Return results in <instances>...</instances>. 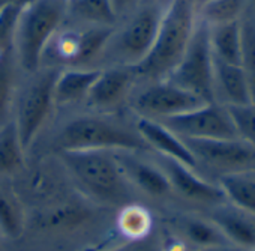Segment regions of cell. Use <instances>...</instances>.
I'll use <instances>...</instances> for the list:
<instances>
[{"label":"cell","instance_id":"1","mask_svg":"<svg viewBox=\"0 0 255 251\" xmlns=\"http://www.w3.org/2000/svg\"><path fill=\"white\" fill-rule=\"evenodd\" d=\"M53 149L72 151H149L132 122L119 116L92 111L72 113L60 122L53 139Z\"/></svg>","mask_w":255,"mask_h":251},{"label":"cell","instance_id":"2","mask_svg":"<svg viewBox=\"0 0 255 251\" xmlns=\"http://www.w3.org/2000/svg\"><path fill=\"white\" fill-rule=\"evenodd\" d=\"M59 163L78 193L101 206L122 208L134 202V188L126 181L114 151L59 152Z\"/></svg>","mask_w":255,"mask_h":251},{"label":"cell","instance_id":"3","mask_svg":"<svg viewBox=\"0 0 255 251\" xmlns=\"http://www.w3.org/2000/svg\"><path fill=\"white\" fill-rule=\"evenodd\" d=\"M167 5L158 0L143 2L117 20L102 50L98 68H135L150 53Z\"/></svg>","mask_w":255,"mask_h":251},{"label":"cell","instance_id":"4","mask_svg":"<svg viewBox=\"0 0 255 251\" xmlns=\"http://www.w3.org/2000/svg\"><path fill=\"white\" fill-rule=\"evenodd\" d=\"M195 24V0H170L150 53L134 68L137 83L165 80L180 62Z\"/></svg>","mask_w":255,"mask_h":251},{"label":"cell","instance_id":"5","mask_svg":"<svg viewBox=\"0 0 255 251\" xmlns=\"http://www.w3.org/2000/svg\"><path fill=\"white\" fill-rule=\"evenodd\" d=\"M59 71L39 66L30 74H21L18 81L9 119H12L27 154L56 111L54 83Z\"/></svg>","mask_w":255,"mask_h":251},{"label":"cell","instance_id":"6","mask_svg":"<svg viewBox=\"0 0 255 251\" xmlns=\"http://www.w3.org/2000/svg\"><path fill=\"white\" fill-rule=\"evenodd\" d=\"M65 18V0H30L21 6L12 47L21 74H30L41 66L42 54Z\"/></svg>","mask_w":255,"mask_h":251},{"label":"cell","instance_id":"7","mask_svg":"<svg viewBox=\"0 0 255 251\" xmlns=\"http://www.w3.org/2000/svg\"><path fill=\"white\" fill-rule=\"evenodd\" d=\"M113 26H95L65 18L50 39L41 66L56 69H99L98 63Z\"/></svg>","mask_w":255,"mask_h":251},{"label":"cell","instance_id":"8","mask_svg":"<svg viewBox=\"0 0 255 251\" xmlns=\"http://www.w3.org/2000/svg\"><path fill=\"white\" fill-rule=\"evenodd\" d=\"M207 104L168 80L137 83L128 101V111L134 117L165 120Z\"/></svg>","mask_w":255,"mask_h":251},{"label":"cell","instance_id":"9","mask_svg":"<svg viewBox=\"0 0 255 251\" xmlns=\"http://www.w3.org/2000/svg\"><path fill=\"white\" fill-rule=\"evenodd\" d=\"M165 80L206 102H213V54L209 29L198 18L180 62Z\"/></svg>","mask_w":255,"mask_h":251},{"label":"cell","instance_id":"10","mask_svg":"<svg viewBox=\"0 0 255 251\" xmlns=\"http://www.w3.org/2000/svg\"><path fill=\"white\" fill-rule=\"evenodd\" d=\"M182 140L195 160L197 172L210 181L216 182L224 175L255 169V148L240 139Z\"/></svg>","mask_w":255,"mask_h":251},{"label":"cell","instance_id":"11","mask_svg":"<svg viewBox=\"0 0 255 251\" xmlns=\"http://www.w3.org/2000/svg\"><path fill=\"white\" fill-rule=\"evenodd\" d=\"M162 125L180 139L192 140H227L239 139L227 107L207 102L191 111L161 120Z\"/></svg>","mask_w":255,"mask_h":251},{"label":"cell","instance_id":"12","mask_svg":"<svg viewBox=\"0 0 255 251\" xmlns=\"http://www.w3.org/2000/svg\"><path fill=\"white\" fill-rule=\"evenodd\" d=\"M137 84L134 68L111 66L99 69L84 101L86 111L119 116L128 110V101Z\"/></svg>","mask_w":255,"mask_h":251},{"label":"cell","instance_id":"13","mask_svg":"<svg viewBox=\"0 0 255 251\" xmlns=\"http://www.w3.org/2000/svg\"><path fill=\"white\" fill-rule=\"evenodd\" d=\"M152 155L165 173L173 196H177L185 202L200 205L206 208V211L225 202V196L219 188L218 182L204 178L195 169H191L179 161L156 154Z\"/></svg>","mask_w":255,"mask_h":251},{"label":"cell","instance_id":"14","mask_svg":"<svg viewBox=\"0 0 255 251\" xmlns=\"http://www.w3.org/2000/svg\"><path fill=\"white\" fill-rule=\"evenodd\" d=\"M114 157L134 191L158 200L173 196L165 173L149 151H114Z\"/></svg>","mask_w":255,"mask_h":251},{"label":"cell","instance_id":"15","mask_svg":"<svg viewBox=\"0 0 255 251\" xmlns=\"http://www.w3.org/2000/svg\"><path fill=\"white\" fill-rule=\"evenodd\" d=\"M134 123L149 152L179 161L197 170L195 160L191 151L188 149V146L185 145V142L171 130H168L165 125H162L158 120L141 119V117H134Z\"/></svg>","mask_w":255,"mask_h":251},{"label":"cell","instance_id":"16","mask_svg":"<svg viewBox=\"0 0 255 251\" xmlns=\"http://www.w3.org/2000/svg\"><path fill=\"white\" fill-rule=\"evenodd\" d=\"M206 215L218 226L230 244L246 251L255 250V214L224 202L207 209Z\"/></svg>","mask_w":255,"mask_h":251},{"label":"cell","instance_id":"17","mask_svg":"<svg viewBox=\"0 0 255 251\" xmlns=\"http://www.w3.org/2000/svg\"><path fill=\"white\" fill-rule=\"evenodd\" d=\"M213 102L224 107L251 104L249 84L242 65H230L213 57Z\"/></svg>","mask_w":255,"mask_h":251},{"label":"cell","instance_id":"18","mask_svg":"<svg viewBox=\"0 0 255 251\" xmlns=\"http://www.w3.org/2000/svg\"><path fill=\"white\" fill-rule=\"evenodd\" d=\"M171 224V233H174L180 241H183L191 250L230 244L222 235V232L218 229V226L206 214H179L174 215Z\"/></svg>","mask_w":255,"mask_h":251},{"label":"cell","instance_id":"19","mask_svg":"<svg viewBox=\"0 0 255 251\" xmlns=\"http://www.w3.org/2000/svg\"><path fill=\"white\" fill-rule=\"evenodd\" d=\"M98 74L99 69H60L54 83L56 110H66L84 105V101Z\"/></svg>","mask_w":255,"mask_h":251},{"label":"cell","instance_id":"20","mask_svg":"<svg viewBox=\"0 0 255 251\" xmlns=\"http://www.w3.org/2000/svg\"><path fill=\"white\" fill-rule=\"evenodd\" d=\"M27 164L24 149L12 119L0 125V178L20 175Z\"/></svg>","mask_w":255,"mask_h":251},{"label":"cell","instance_id":"21","mask_svg":"<svg viewBox=\"0 0 255 251\" xmlns=\"http://www.w3.org/2000/svg\"><path fill=\"white\" fill-rule=\"evenodd\" d=\"M242 23L207 27L210 50L216 60L230 65H242Z\"/></svg>","mask_w":255,"mask_h":251},{"label":"cell","instance_id":"22","mask_svg":"<svg viewBox=\"0 0 255 251\" xmlns=\"http://www.w3.org/2000/svg\"><path fill=\"white\" fill-rule=\"evenodd\" d=\"M116 226L125 241H143L152 236L153 215L141 203L131 202L119 208Z\"/></svg>","mask_w":255,"mask_h":251},{"label":"cell","instance_id":"23","mask_svg":"<svg viewBox=\"0 0 255 251\" xmlns=\"http://www.w3.org/2000/svg\"><path fill=\"white\" fill-rule=\"evenodd\" d=\"M216 182L225 196V202L255 214V169L224 175Z\"/></svg>","mask_w":255,"mask_h":251},{"label":"cell","instance_id":"24","mask_svg":"<svg viewBox=\"0 0 255 251\" xmlns=\"http://www.w3.org/2000/svg\"><path fill=\"white\" fill-rule=\"evenodd\" d=\"M26 211L15 191L0 184V235L3 239H18L26 230Z\"/></svg>","mask_w":255,"mask_h":251},{"label":"cell","instance_id":"25","mask_svg":"<svg viewBox=\"0 0 255 251\" xmlns=\"http://www.w3.org/2000/svg\"><path fill=\"white\" fill-rule=\"evenodd\" d=\"M249 8L248 0H204L197 8V18L207 27L242 23Z\"/></svg>","mask_w":255,"mask_h":251},{"label":"cell","instance_id":"26","mask_svg":"<svg viewBox=\"0 0 255 251\" xmlns=\"http://www.w3.org/2000/svg\"><path fill=\"white\" fill-rule=\"evenodd\" d=\"M66 17L95 26L116 24L111 0H71L66 3Z\"/></svg>","mask_w":255,"mask_h":251},{"label":"cell","instance_id":"27","mask_svg":"<svg viewBox=\"0 0 255 251\" xmlns=\"http://www.w3.org/2000/svg\"><path fill=\"white\" fill-rule=\"evenodd\" d=\"M21 78V71L14 51L0 53V125L11 117L14 95Z\"/></svg>","mask_w":255,"mask_h":251},{"label":"cell","instance_id":"28","mask_svg":"<svg viewBox=\"0 0 255 251\" xmlns=\"http://www.w3.org/2000/svg\"><path fill=\"white\" fill-rule=\"evenodd\" d=\"M242 68L249 84L251 104L255 105V24L254 20L242 23Z\"/></svg>","mask_w":255,"mask_h":251},{"label":"cell","instance_id":"29","mask_svg":"<svg viewBox=\"0 0 255 251\" xmlns=\"http://www.w3.org/2000/svg\"><path fill=\"white\" fill-rule=\"evenodd\" d=\"M233 119L237 137L255 148V105L227 107Z\"/></svg>","mask_w":255,"mask_h":251},{"label":"cell","instance_id":"30","mask_svg":"<svg viewBox=\"0 0 255 251\" xmlns=\"http://www.w3.org/2000/svg\"><path fill=\"white\" fill-rule=\"evenodd\" d=\"M20 3L9 2L2 11H0V53L12 51L14 47V35L17 27V20L21 11Z\"/></svg>","mask_w":255,"mask_h":251},{"label":"cell","instance_id":"31","mask_svg":"<svg viewBox=\"0 0 255 251\" xmlns=\"http://www.w3.org/2000/svg\"><path fill=\"white\" fill-rule=\"evenodd\" d=\"M98 251H161V241L150 236L143 241H125L120 245H114Z\"/></svg>","mask_w":255,"mask_h":251},{"label":"cell","instance_id":"32","mask_svg":"<svg viewBox=\"0 0 255 251\" xmlns=\"http://www.w3.org/2000/svg\"><path fill=\"white\" fill-rule=\"evenodd\" d=\"M143 0H111V6L116 15V21L132 12Z\"/></svg>","mask_w":255,"mask_h":251},{"label":"cell","instance_id":"33","mask_svg":"<svg viewBox=\"0 0 255 251\" xmlns=\"http://www.w3.org/2000/svg\"><path fill=\"white\" fill-rule=\"evenodd\" d=\"M192 251H246L240 247H236L233 244H222V245H213L207 248H200V250H192Z\"/></svg>","mask_w":255,"mask_h":251},{"label":"cell","instance_id":"34","mask_svg":"<svg viewBox=\"0 0 255 251\" xmlns=\"http://www.w3.org/2000/svg\"><path fill=\"white\" fill-rule=\"evenodd\" d=\"M9 2H12V0H0V11H2V9H3Z\"/></svg>","mask_w":255,"mask_h":251},{"label":"cell","instance_id":"35","mask_svg":"<svg viewBox=\"0 0 255 251\" xmlns=\"http://www.w3.org/2000/svg\"><path fill=\"white\" fill-rule=\"evenodd\" d=\"M12 2H15V3H20V5H24V3L30 2V0H12Z\"/></svg>","mask_w":255,"mask_h":251},{"label":"cell","instance_id":"36","mask_svg":"<svg viewBox=\"0 0 255 251\" xmlns=\"http://www.w3.org/2000/svg\"><path fill=\"white\" fill-rule=\"evenodd\" d=\"M0 251H3V238L0 235Z\"/></svg>","mask_w":255,"mask_h":251},{"label":"cell","instance_id":"37","mask_svg":"<svg viewBox=\"0 0 255 251\" xmlns=\"http://www.w3.org/2000/svg\"><path fill=\"white\" fill-rule=\"evenodd\" d=\"M158 2H161V3H164V5H168V3H170V0H158Z\"/></svg>","mask_w":255,"mask_h":251},{"label":"cell","instance_id":"38","mask_svg":"<svg viewBox=\"0 0 255 251\" xmlns=\"http://www.w3.org/2000/svg\"><path fill=\"white\" fill-rule=\"evenodd\" d=\"M248 2H249V6H254L255 8V0H248Z\"/></svg>","mask_w":255,"mask_h":251},{"label":"cell","instance_id":"39","mask_svg":"<svg viewBox=\"0 0 255 251\" xmlns=\"http://www.w3.org/2000/svg\"><path fill=\"white\" fill-rule=\"evenodd\" d=\"M65 2H66V3H68V2H71V0H65Z\"/></svg>","mask_w":255,"mask_h":251},{"label":"cell","instance_id":"40","mask_svg":"<svg viewBox=\"0 0 255 251\" xmlns=\"http://www.w3.org/2000/svg\"><path fill=\"white\" fill-rule=\"evenodd\" d=\"M254 24H255V20H254Z\"/></svg>","mask_w":255,"mask_h":251},{"label":"cell","instance_id":"41","mask_svg":"<svg viewBox=\"0 0 255 251\" xmlns=\"http://www.w3.org/2000/svg\"><path fill=\"white\" fill-rule=\"evenodd\" d=\"M254 251H255V250H254Z\"/></svg>","mask_w":255,"mask_h":251}]
</instances>
